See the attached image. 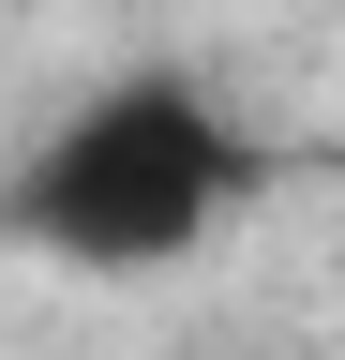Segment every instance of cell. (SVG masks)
I'll list each match as a JSON object with an SVG mask.
<instances>
[{
  "label": "cell",
  "mask_w": 345,
  "mask_h": 360,
  "mask_svg": "<svg viewBox=\"0 0 345 360\" xmlns=\"http://www.w3.org/2000/svg\"><path fill=\"white\" fill-rule=\"evenodd\" d=\"M240 195H255V135L210 105L195 75H105L91 105L15 165L0 225H15L30 255H60V270H181Z\"/></svg>",
  "instance_id": "cell-1"
}]
</instances>
